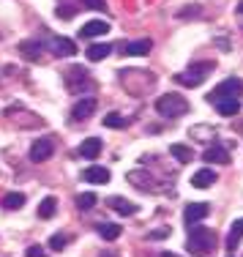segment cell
I'll use <instances>...</instances> for the list:
<instances>
[{
	"instance_id": "ba28073f",
	"label": "cell",
	"mask_w": 243,
	"mask_h": 257,
	"mask_svg": "<svg viewBox=\"0 0 243 257\" xmlns=\"http://www.w3.org/2000/svg\"><path fill=\"white\" fill-rule=\"evenodd\" d=\"M93 112H96V99H93V96H85V99H80L74 104L71 118H74V120H88Z\"/></svg>"
},
{
	"instance_id": "4316f807",
	"label": "cell",
	"mask_w": 243,
	"mask_h": 257,
	"mask_svg": "<svg viewBox=\"0 0 243 257\" xmlns=\"http://www.w3.org/2000/svg\"><path fill=\"white\" fill-rule=\"evenodd\" d=\"M63 246H69V235H63V232H55V235L50 238V249H63Z\"/></svg>"
},
{
	"instance_id": "603a6c76",
	"label": "cell",
	"mask_w": 243,
	"mask_h": 257,
	"mask_svg": "<svg viewBox=\"0 0 243 257\" xmlns=\"http://www.w3.org/2000/svg\"><path fill=\"white\" fill-rule=\"evenodd\" d=\"M240 238H243V219H235V222H232V230H229V235H227V246L235 249Z\"/></svg>"
},
{
	"instance_id": "ac0fdd59",
	"label": "cell",
	"mask_w": 243,
	"mask_h": 257,
	"mask_svg": "<svg viewBox=\"0 0 243 257\" xmlns=\"http://www.w3.org/2000/svg\"><path fill=\"white\" fill-rule=\"evenodd\" d=\"M109 52H112V47H109V44H90L85 55H88L90 63H99V60H104Z\"/></svg>"
},
{
	"instance_id": "4dcf8cb0",
	"label": "cell",
	"mask_w": 243,
	"mask_h": 257,
	"mask_svg": "<svg viewBox=\"0 0 243 257\" xmlns=\"http://www.w3.org/2000/svg\"><path fill=\"white\" fill-rule=\"evenodd\" d=\"M74 14H77L74 6H60V9H58V17H63V20H71Z\"/></svg>"
},
{
	"instance_id": "8992f818",
	"label": "cell",
	"mask_w": 243,
	"mask_h": 257,
	"mask_svg": "<svg viewBox=\"0 0 243 257\" xmlns=\"http://www.w3.org/2000/svg\"><path fill=\"white\" fill-rule=\"evenodd\" d=\"M129 183H134L137 189H142V192H159L156 178L150 173H145V170H134V173H129Z\"/></svg>"
},
{
	"instance_id": "f546056e",
	"label": "cell",
	"mask_w": 243,
	"mask_h": 257,
	"mask_svg": "<svg viewBox=\"0 0 243 257\" xmlns=\"http://www.w3.org/2000/svg\"><path fill=\"white\" fill-rule=\"evenodd\" d=\"M82 3L88 6L90 11H104V9H107V3H104V0H82Z\"/></svg>"
},
{
	"instance_id": "9a60e30c",
	"label": "cell",
	"mask_w": 243,
	"mask_h": 257,
	"mask_svg": "<svg viewBox=\"0 0 243 257\" xmlns=\"http://www.w3.org/2000/svg\"><path fill=\"white\" fill-rule=\"evenodd\" d=\"M150 50H153V41L150 39H139V41H129L126 44V55H131V58H142Z\"/></svg>"
},
{
	"instance_id": "30bf717a",
	"label": "cell",
	"mask_w": 243,
	"mask_h": 257,
	"mask_svg": "<svg viewBox=\"0 0 243 257\" xmlns=\"http://www.w3.org/2000/svg\"><path fill=\"white\" fill-rule=\"evenodd\" d=\"M216 181H218V175H216V170H210V167H202V170H197V173L191 175V186L194 189H208V186H213Z\"/></svg>"
},
{
	"instance_id": "7402d4cb",
	"label": "cell",
	"mask_w": 243,
	"mask_h": 257,
	"mask_svg": "<svg viewBox=\"0 0 243 257\" xmlns=\"http://www.w3.org/2000/svg\"><path fill=\"white\" fill-rule=\"evenodd\" d=\"M99 235L104 238V241H118V238H120V227H118V224H112V222H101L99 224Z\"/></svg>"
},
{
	"instance_id": "ffe728a7",
	"label": "cell",
	"mask_w": 243,
	"mask_h": 257,
	"mask_svg": "<svg viewBox=\"0 0 243 257\" xmlns=\"http://www.w3.org/2000/svg\"><path fill=\"white\" fill-rule=\"evenodd\" d=\"M169 154H172L175 159H178L180 164H189L194 154H191V148H186V145H180V143H175V145H169Z\"/></svg>"
},
{
	"instance_id": "5bb4252c",
	"label": "cell",
	"mask_w": 243,
	"mask_h": 257,
	"mask_svg": "<svg viewBox=\"0 0 243 257\" xmlns=\"http://www.w3.org/2000/svg\"><path fill=\"white\" fill-rule=\"evenodd\" d=\"M101 154V140H96V137H88V140H82V145H80V156L82 159H99Z\"/></svg>"
},
{
	"instance_id": "d6a6232c",
	"label": "cell",
	"mask_w": 243,
	"mask_h": 257,
	"mask_svg": "<svg viewBox=\"0 0 243 257\" xmlns=\"http://www.w3.org/2000/svg\"><path fill=\"white\" fill-rule=\"evenodd\" d=\"M238 9H240V11H243V3H240V6H238Z\"/></svg>"
},
{
	"instance_id": "4fadbf2b",
	"label": "cell",
	"mask_w": 243,
	"mask_h": 257,
	"mask_svg": "<svg viewBox=\"0 0 243 257\" xmlns=\"http://www.w3.org/2000/svg\"><path fill=\"white\" fill-rule=\"evenodd\" d=\"M109 208L118 211L120 216H134V213L139 211V205L131 203V200H126V197H109Z\"/></svg>"
},
{
	"instance_id": "cb8c5ba5",
	"label": "cell",
	"mask_w": 243,
	"mask_h": 257,
	"mask_svg": "<svg viewBox=\"0 0 243 257\" xmlns=\"http://www.w3.org/2000/svg\"><path fill=\"white\" fill-rule=\"evenodd\" d=\"M55 211H58V203H55V197H44L39 203V216L41 219H52Z\"/></svg>"
},
{
	"instance_id": "2e32d148",
	"label": "cell",
	"mask_w": 243,
	"mask_h": 257,
	"mask_svg": "<svg viewBox=\"0 0 243 257\" xmlns=\"http://www.w3.org/2000/svg\"><path fill=\"white\" fill-rule=\"evenodd\" d=\"M216 109L224 115V118H232V115L240 112V101L238 99H216Z\"/></svg>"
},
{
	"instance_id": "3957f363",
	"label": "cell",
	"mask_w": 243,
	"mask_h": 257,
	"mask_svg": "<svg viewBox=\"0 0 243 257\" xmlns=\"http://www.w3.org/2000/svg\"><path fill=\"white\" fill-rule=\"evenodd\" d=\"M213 71V63L210 60H202V63H194L189 71H183V74H175V82L183 85V88H197V85L205 82V77Z\"/></svg>"
},
{
	"instance_id": "8fae6325",
	"label": "cell",
	"mask_w": 243,
	"mask_h": 257,
	"mask_svg": "<svg viewBox=\"0 0 243 257\" xmlns=\"http://www.w3.org/2000/svg\"><path fill=\"white\" fill-rule=\"evenodd\" d=\"M210 213V208H208V203H189L183 208V219L189 224H194V222H202L205 216Z\"/></svg>"
},
{
	"instance_id": "7c38bea8",
	"label": "cell",
	"mask_w": 243,
	"mask_h": 257,
	"mask_svg": "<svg viewBox=\"0 0 243 257\" xmlns=\"http://www.w3.org/2000/svg\"><path fill=\"white\" fill-rule=\"evenodd\" d=\"M82 178L88 183H96V186H99V183H109V170L99 167V164H90V167H85Z\"/></svg>"
},
{
	"instance_id": "d4e9b609",
	"label": "cell",
	"mask_w": 243,
	"mask_h": 257,
	"mask_svg": "<svg viewBox=\"0 0 243 257\" xmlns=\"http://www.w3.org/2000/svg\"><path fill=\"white\" fill-rule=\"evenodd\" d=\"M101 120H104V126H107V128H126V123H129V120H126L120 112H107Z\"/></svg>"
},
{
	"instance_id": "e0dca14e",
	"label": "cell",
	"mask_w": 243,
	"mask_h": 257,
	"mask_svg": "<svg viewBox=\"0 0 243 257\" xmlns=\"http://www.w3.org/2000/svg\"><path fill=\"white\" fill-rule=\"evenodd\" d=\"M205 162H216V164H229V154L221 148V145H210L208 151L202 154Z\"/></svg>"
},
{
	"instance_id": "52a82bcc",
	"label": "cell",
	"mask_w": 243,
	"mask_h": 257,
	"mask_svg": "<svg viewBox=\"0 0 243 257\" xmlns=\"http://www.w3.org/2000/svg\"><path fill=\"white\" fill-rule=\"evenodd\" d=\"M50 50L58 55V58H69V55H77V44L71 39H66V36H55L50 41Z\"/></svg>"
},
{
	"instance_id": "44dd1931",
	"label": "cell",
	"mask_w": 243,
	"mask_h": 257,
	"mask_svg": "<svg viewBox=\"0 0 243 257\" xmlns=\"http://www.w3.org/2000/svg\"><path fill=\"white\" fill-rule=\"evenodd\" d=\"M20 52L25 55L28 60H39V58H41V44H39V41H22V44H20Z\"/></svg>"
},
{
	"instance_id": "484cf974",
	"label": "cell",
	"mask_w": 243,
	"mask_h": 257,
	"mask_svg": "<svg viewBox=\"0 0 243 257\" xmlns=\"http://www.w3.org/2000/svg\"><path fill=\"white\" fill-rule=\"evenodd\" d=\"M96 203H99V197H96L93 192H85V194H80V197H77V208H80V211H90Z\"/></svg>"
},
{
	"instance_id": "7a4b0ae2",
	"label": "cell",
	"mask_w": 243,
	"mask_h": 257,
	"mask_svg": "<svg viewBox=\"0 0 243 257\" xmlns=\"http://www.w3.org/2000/svg\"><path fill=\"white\" fill-rule=\"evenodd\" d=\"M189 109H191L189 101L178 93H167V96H159V99H156V112H159L161 118H180V115H186Z\"/></svg>"
},
{
	"instance_id": "836d02e7",
	"label": "cell",
	"mask_w": 243,
	"mask_h": 257,
	"mask_svg": "<svg viewBox=\"0 0 243 257\" xmlns=\"http://www.w3.org/2000/svg\"><path fill=\"white\" fill-rule=\"evenodd\" d=\"M101 257H104V254H101ZM107 257H112V254H107Z\"/></svg>"
},
{
	"instance_id": "1f68e13d",
	"label": "cell",
	"mask_w": 243,
	"mask_h": 257,
	"mask_svg": "<svg viewBox=\"0 0 243 257\" xmlns=\"http://www.w3.org/2000/svg\"><path fill=\"white\" fill-rule=\"evenodd\" d=\"M159 257H178V254H172V252H161Z\"/></svg>"
},
{
	"instance_id": "f1b7e54d",
	"label": "cell",
	"mask_w": 243,
	"mask_h": 257,
	"mask_svg": "<svg viewBox=\"0 0 243 257\" xmlns=\"http://www.w3.org/2000/svg\"><path fill=\"white\" fill-rule=\"evenodd\" d=\"M167 235H169V227H159V230H150L148 232L150 241H161V238H167Z\"/></svg>"
},
{
	"instance_id": "5b68a950",
	"label": "cell",
	"mask_w": 243,
	"mask_h": 257,
	"mask_svg": "<svg viewBox=\"0 0 243 257\" xmlns=\"http://www.w3.org/2000/svg\"><path fill=\"white\" fill-rule=\"evenodd\" d=\"M55 154V140L52 137H41L30 145V162H47Z\"/></svg>"
},
{
	"instance_id": "6da1fadb",
	"label": "cell",
	"mask_w": 243,
	"mask_h": 257,
	"mask_svg": "<svg viewBox=\"0 0 243 257\" xmlns=\"http://www.w3.org/2000/svg\"><path fill=\"white\" fill-rule=\"evenodd\" d=\"M216 246V232L210 227H199L197 222L189 224V243H186V249L194 254V257H205L210 254Z\"/></svg>"
},
{
	"instance_id": "277c9868",
	"label": "cell",
	"mask_w": 243,
	"mask_h": 257,
	"mask_svg": "<svg viewBox=\"0 0 243 257\" xmlns=\"http://www.w3.org/2000/svg\"><path fill=\"white\" fill-rule=\"evenodd\" d=\"M240 93H243V79H238V77H227L224 82H218L216 88L210 90L208 101L213 104L216 99H238Z\"/></svg>"
},
{
	"instance_id": "83f0119b",
	"label": "cell",
	"mask_w": 243,
	"mask_h": 257,
	"mask_svg": "<svg viewBox=\"0 0 243 257\" xmlns=\"http://www.w3.org/2000/svg\"><path fill=\"white\" fill-rule=\"evenodd\" d=\"M25 257H47V252H44V246L33 243V246H28V249H25Z\"/></svg>"
},
{
	"instance_id": "9c48e42d",
	"label": "cell",
	"mask_w": 243,
	"mask_h": 257,
	"mask_svg": "<svg viewBox=\"0 0 243 257\" xmlns=\"http://www.w3.org/2000/svg\"><path fill=\"white\" fill-rule=\"evenodd\" d=\"M104 33H109V22H104V20H90V22H85L82 30H80L82 39H99V36H104Z\"/></svg>"
},
{
	"instance_id": "d6986e66",
	"label": "cell",
	"mask_w": 243,
	"mask_h": 257,
	"mask_svg": "<svg viewBox=\"0 0 243 257\" xmlns=\"http://www.w3.org/2000/svg\"><path fill=\"white\" fill-rule=\"evenodd\" d=\"M22 205H25V194H22V192H9L3 197V208H6V211H20Z\"/></svg>"
}]
</instances>
